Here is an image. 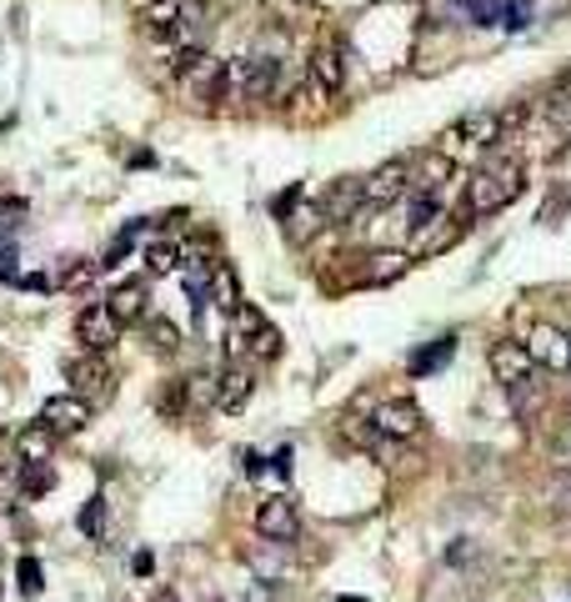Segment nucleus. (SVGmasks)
I'll return each instance as SVG.
<instances>
[{"instance_id": "1", "label": "nucleus", "mask_w": 571, "mask_h": 602, "mask_svg": "<svg viewBox=\"0 0 571 602\" xmlns=\"http://www.w3.org/2000/svg\"><path fill=\"white\" fill-rule=\"evenodd\" d=\"M521 161H486L482 171L472 176V187H466V211L472 216H496V211H507L511 201L521 197Z\"/></svg>"}, {"instance_id": "2", "label": "nucleus", "mask_w": 571, "mask_h": 602, "mask_svg": "<svg viewBox=\"0 0 571 602\" xmlns=\"http://www.w3.org/2000/svg\"><path fill=\"white\" fill-rule=\"evenodd\" d=\"M507 126H517V116H511V110H472V116H462L456 126H446L436 151H446L452 161L462 151H491V146L507 136Z\"/></svg>"}, {"instance_id": "3", "label": "nucleus", "mask_w": 571, "mask_h": 602, "mask_svg": "<svg viewBox=\"0 0 571 602\" xmlns=\"http://www.w3.org/2000/svg\"><path fill=\"white\" fill-rule=\"evenodd\" d=\"M176 86H181V96L191 101H221L226 96V61L211 51H201V45H191V51H181V61H176Z\"/></svg>"}, {"instance_id": "4", "label": "nucleus", "mask_w": 571, "mask_h": 602, "mask_svg": "<svg viewBox=\"0 0 571 602\" xmlns=\"http://www.w3.org/2000/svg\"><path fill=\"white\" fill-rule=\"evenodd\" d=\"M276 81H281L276 55H241V61H226V96H236V101L276 96Z\"/></svg>"}, {"instance_id": "5", "label": "nucleus", "mask_w": 571, "mask_h": 602, "mask_svg": "<svg viewBox=\"0 0 571 602\" xmlns=\"http://www.w3.org/2000/svg\"><path fill=\"white\" fill-rule=\"evenodd\" d=\"M527 351H531V361H537V372L571 377V331H561V327H551V321H541V327H531Z\"/></svg>"}, {"instance_id": "6", "label": "nucleus", "mask_w": 571, "mask_h": 602, "mask_svg": "<svg viewBox=\"0 0 571 602\" xmlns=\"http://www.w3.org/2000/svg\"><path fill=\"white\" fill-rule=\"evenodd\" d=\"M486 361H491V377L507 387V392H517V387H531V377H537V361H531L527 341H491Z\"/></svg>"}, {"instance_id": "7", "label": "nucleus", "mask_w": 571, "mask_h": 602, "mask_svg": "<svg viewBox=\"0 0 571 602\" xmlns=\"http://www.w3.org/2000/svg\"><path fill=\"white\" fill-rule=\"evenodd\" d=\"M256 532L276 548H292L296 537H302V517H296V503L292 497H266L256 507Z\"/></svg>"}, {"instance_id": "8", "label": "nucleus", "mask_w": 571, "mask_h": 602, "mask_svg": "<svg viewBox=\"0 0 571 602\" xmlns=\"http://www.w3.org/2000/svg\"><path fill=\"white\" fill-rule=\"evenodd\" d=\"M361 187H367V207H391V201H406L411 191V161L396 156V161L377 166L371 176H361Z\"/></svg>"}, {"instance_id": "9", "label": "nucleus", "mask_w": 571, "mask_h": 602, "mask_svg": "<svg viewBox=\"0 0 571 602\" xmlns=\"http://www.w3.org/2000/svg\"><path fill=\"white\" fill-rule=\"evenodd\" d=\"M371 422H377V432L381 437H391V442H411V437H421V427H426V416H421V406L411 402V397H391V402H381Z\"/></svg>"}, {"instance_id": "10", "label": "nucleus", "mask_w": 571, "mask_h": 602, "mask_svg": "<svg viewBox=\"0 0 571 602\" xmlns=\"http://www.w3.org/2000/svg\"><path fill=\"white\" fill-rule=\"evenodd\" d=\"M41 422L55 432V437H71V432H81L91 422V402L81 392H61L41 406Z\"/></svg>"}, {"instance_id": "11", "label": "nucleus", "mask_w": 571, "mask_h": 602, "mask_svg": "<svg viewBox=\"0 0 571 602\" xmlns=\"http://www.w3.org/2000/svg\"><path fill=\"white\" fill-rule=\"evenodd\" d=\"M65 377L76 382V392L86 397V402H91V397H96V402H106V397H110V367H106V357H101V351L71 361V367H65Z\"/></svg>"}, {"instance_id": "12", "label": "nucleus", "mask_w": 571, "mask_h": 602, "mask_svg": "<svg viewBox=\"0 0 571 602\" xmlns=\"http://www.w3.org/2000/svg\"><path fill=\"white\" fill-rule=\"evenodd\" d=\"M76 337H81V347L86 351H106V347H116L120 321L110 317V307H86L76 317Z\"/></svg>"}, {"instance_id": "13", "label": "nucleus", "mask_w": 571, "mask_h": 602, "mask_svg": "<svg viewBox=\"0 0 571 602\" xmlns=\"http://www.w3.org/2000/svg\"><path fill=\"white\" fill-rule=\"evenodd\" d=\"M251 392H256V372L241 367V361H231L226 372L216 377V406L221 412H241V406L251 402Z\"/></svg>"}, {"instance_id": "14", "label": "nucleus", "mask_w": 571, "mask_h": 602, "mask_svg": "<svg viewBox=\"0 0 571 602\" xmlns=\"http://www.w3.org/2000/svg\"><path fill=\"white\" fill-rule=\"evenodd\" d=\"M361 207H367V187H361V176H346V181H336V187L321 197L326 221H351Z\"/></svg>"}, {"instance_id": "15", "label": "nucleus", "mask_w": 571, "mask_h": 602, "mask_svg": "<svg viewBox=\"0 0 571 602\" xmlns=\"http://www.w3.org/2000/svg\"><path fill=\"white\" fill-rule=\"evenodd\" d=\"M311 81L321 86V96H341L346 91V61H341V45H316L311 55Z\"/></svg>"}, {"instance_id": "16", "label": "nucleus", "mask_w": 571, "mask_h": 602, "mask_svg": "<svg viewBox=\"0 0 571 602\" xmlns=\"http://www.w3.org/2000/svg\"><path fill=\"white\" fill-rule=\"evenodd\" d=\"M51 452H55V432L45 427L41 416H35L31 427L15 432V462H51Z\"/></svg>"}, {"instance_id": "17", "label": "nucleus", "mask_w": 571, "mask_h": 602, "mask_svg": "<svg viewBox=\"0 0 571 602\" xmlns=\"http://www.w3.org/2000/svg\"><path fill=\"white\" fill-rule=\"evenodd\" d=\"M146 302H151L146 282H126V286H116V292H110L106 307H110V317L126 327V321H140V317H146Z\"/></svg>"}, {"instance_id": "18", "label": "nucleus", "mask_w": 571, "mask_h": 602, "mask_svg": "<svg viewBox=\"0 0 571 602\" xmlns=\"http://www.w3.org/2000/svg\"><path fill=\"white\" fill-rule=\"evenodd\" d=\"M136 11H140V25H146L151 35H171L176 21H181V11H186V0H140Z\"/></svg>"}, {"instance_id": "19", "label": "nucleus", "mask_w": 571, "mask_h": 602, "mask_svg": "<svg viewBox=\"0 0 571 602\" xmlns=\"http://www.w3.org/2000/svg\"><path fill=\"white\" fill-rule=\"evenodd\" d=\"M446 176H452V156L432 151L421 166H411V191H426V197H436V191L446 187Z\"/></svg>"}, {"instance_id": "20", "label": "nucleus", "mask_w": 571, "mask_h": 602, "mask_svg": "<svg viewBox=\"0 0 571 602\" xmlns=\"http://www.w3.org/2000/svg\"><path fill=\"white\" fill-rule=\"evenodd\" d=\"M406 272H411L406 252H377V256H371V266L361 272V282H367V286H387V282H401Z\"/></svg>"}, {"instance_id": "21", "label": "nucleus", "mask_w": 571, "mask_h": 602, "mask_svg": "<svg viewBox=\"0 0 571 602\" xmlns=\"http://www.w3.org/2000/svg\"><path fill=\"white\" fill-rule=\"evenodd\" d=\"M55 487L51 462H15V493L21 497H45Z\"/></svg>"}, {"instance_id": "22", "label": "nucleus", "mask_w": 571, "mask_h": 602, "mask_svg": "<svg viewBox=\"0 0 571 602\" xmlns=\"http://www.w3.org/2000/svg\"><path fill=\"white\" fill-rule=\"evenodd\" d=\"M456 236H462V226L456 221H446V216H436L432 226H421L416 231V252H446V246H456Z\"/></svg>"}, {"instance_id": "23", "label": "nucleus", "mask_w": 571, "mask_h": 602, "mask_svg": "<svg viewBox=\"0 0 571 602\" xmlns=\"http://www.w3.org/2000/svg\"><path fill=\"white\" fill-rule=\"evenodd\" d=\"M211 302H216L221 311L241 307V286H236V276H231V266H221V262H216V276H211Z\"/></svg>"}, {"instance_id": "24", "label": "nucleus", "mask_w": 571, "mask_h": 602, "mask_svg": "<svg viewBox=\"0 0 571 602\" xmlns=\"http://www.w3.org/2000/svg\"><path fill=\"white\" fill-rule=\"evenodd\" d=\"M547 116H551V126H557V131H567V136H571V81H561V86L551 91Z\"/></svg>"}, {"instance_id": "25", "label": "nucleus", "mask_w": 571, "mask_h": 602, "mask_svg": "<svg viewBox=\"0 0 571 602\" xmlns=\"http://www.w3.org/2000/svg\"><path fill=\"white\" fill-rule=\"evenodd\" d=\"M176 266H181V252H176L171 241H161V246H151V252H146V272H151V276H171Z\"/></svg>"}, {"instance_id": "26", "label": "nucleus", "mask_w": 571, "mask_h": 602, "mask_svg": "<svg viewBox=\"0 0 571 602\" xmlns=\"http://www.w3.org/2000/svg\"><path fill=\"white\" fill-rule=\"evenodd\" d=\"M186 406H216V377H186Z\"/></svg>"}, {"instance_id": "27", "label": "nucleus", "mask_w": 571, "mask_h": 602, "mask_svg": "<svg viewBox=\"0 0 571 602\" xmlns=\"http://www.w3.org/2000/svg\"><path fill=\"white\" fill-rule=\"evenodd\" d=\"M76 527H81V532H86V537H91V542H96V537H101V532H106V503H101V497H91V503H86V507H81Z\"/></svg>"}, {"instance_id": "28", "label": "nucleus", "mask_w": 571, "mask_h": 602, "mask_svg": "<svg viewBox=\"0 0 571 602\" xmlns=\"http://www.w3.org/2000/svg\"><path fill=\"white\" fill-rule=\"evenodd\" d=\"M321 226H326V211H321V207H302V211H296V216H292V236H296V241L316 236V231H321Z\"/></svg>"}, {"instance_id": "29", "label": "nucleus", "mask_w": 571, "mask_h": 602, "mask_svg": "<svg viewBox=\"0 0 571 602\" xmlns=\"http://www.w3.org/2000/svg\"><path fill=\"white\" fill-rule=\"evenodd\" d=\"M452 351H456V337H446L436 351H416V357H411V372H416V377H421V372H436V367H442Z\"/></svg>"}, {"instance_id": "30", "label": "nucleus", "mask_w": 571, "mask_h": 602, "mask_svg": "<svg viewBox=\"0 0 571 602\" xmlns=\"http://www.w3.org/2000/svg\"><path fill=\"white\" fill-rule=\"evenodd\" d=\"M501 25H507V31H527L531 25V0H501Z\"/></svg>"}, {"instance_id": "31", "label": "nucleus", "mask_w": 571, "mask_h": 602, "mask_svg": "<svg viewBox=\"0 0 571 602\" xmlns=\"http://www.w3.org/2000/svg\"><path fill=\"white\" fill-rule=\"evenodd\" d=\"M251 351H256L261 361H266V357H276V351H281V331H276V327H261L256 337H251Z\"/></svg>"}, {"instance_id": "32", "label": "nucleus", "mask_w": 571, "mask_h": 602, "mask_svg": "<svg viewBox=\"0 0 571 602\" xmlns=\"http://www.w3.org/2000/svg\"><path fill=\"white\" fill-rule=\"evenodd\" d=\"M547 457L557 462V467H567V472H571V427H567V432H557V437H551Z\"/></svg>"}, {"instance_id": "33", "label": "nucleus", "mask_w": 571, "mask_h": 602, "mask_svg": "<svg viewBox=\"0 0 571 602\" xmlns=\"http://www.w3.org/2000/svg\"><path fill=\"white\" fill-rule=\"evenodd\" d=\"M151 337H156V347H161V351H176V347H181V331H176L171 321H151Z\"/></svg>"}, {"instance_id": "34", "label": "nucleus", "mask_w": 571, "mask_h": 602, "mask_svg": "<svg viewBox=\"0 0 571 602\" xmlns=\"http://www.w3.org/2000/svg\"><path fill=\"white\" fill-rule=\"evenodd\" d=\"M21 588L31 592V598L41 592V562H35V558H21Z\"/></svg>"}, {"instance_id": "35", "label": "nucleus", "mask_w": 571, "mask_h": 602, "mask_svg": "<svg viewBox=\"0 0 571 602\" xmlns=\"http://www.w3.org/2000/svg\"><path fill=\"white\" fill-rule=\"evenodd\" d=\"M551 503H557V507H571V477L551 482Z\"/></svg>"}, {"instance_id": "36", "label": "nucleus", "mask_w": 571, "mask_h": 602, "mask_svg": "<svg viewBox=\"0 0 571 602\" xmlns=\"http://www.w3.org/2000/svg\"><path fill=\"white\" fill-rule=\"evenodd\" d=\"M156 602H181V598H176V592L166 588V592H156Z\"/></svg>"}, {"instance_id": "37", "label": "nucleus", "mask_w": 571, "mask_h": 602, "mask_svg": "<svg viewBox=\"0 0 571 602\" xmlns=\"http://www.w3.org/2000/svg\"><path fill=\"white\" fill-rule=\"evenodd\" d=\"M341 602H361V598H341Z\"/></svg>"}]
</instances>
